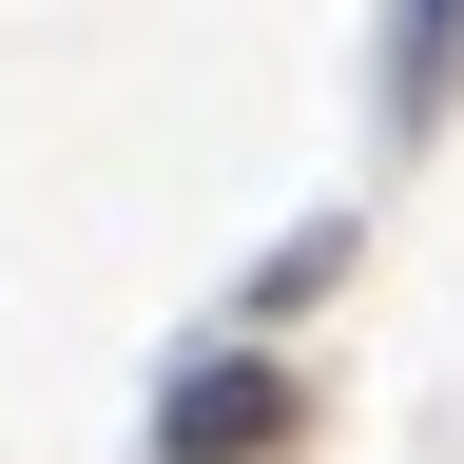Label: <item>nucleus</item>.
Here are the masks:
<instances>
[{
	"mask_svg": "<svg viewBox=\"0 0 464 464\" xmlns=\"http://www.w3.org/2000/svg\"><path fill=\"white\" fill-rule=\"evenodd\" d=\"M445 78H464V0H387V116L406 136L445 116Z\"/></svg>",
	"mask_w": 464,
	"mask_h": 464,
	"instance_id": "nucleus-2",
	"label": "nucleus"
},
{
	"mask_svg": "<svg viewBox=\"0 0 464 464\" xmlns=\"http://www.w3.org/2000/svg\"><path fill=\"white\" fill-rule=\"evenodd\" d=\"M155 445H174V464H252V445H290V368H271V348H213V368L155 406Z\"/></svg>",
	"mask_w": 464,
	"mask_h": 464,
	"instance_id": "nucleus-1",
	"label": "nucleus"
}]
</instances>
